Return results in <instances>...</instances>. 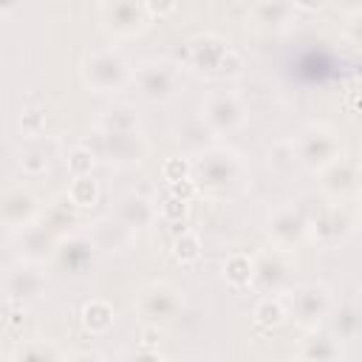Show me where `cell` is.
Masks as SVG:
<instances>
[{
	"mask_svg": "<svg viewBox=\"0 0 362 362\" xmlns=\"http://www.w3.org/2000/svg\"><path fill=\"white\" fill-rule=\"evenodd\" d=\"M93 255H96V246H93V240L88 235H71V238L62 235L59 243H57V249H54L57 266L65 274H71V277L88 274L90 266H93Z\"/></svg>",
	"mask_w": 362,
	"mask_h": 362,
	"instance_id": "17",
	"label": "cell"
},
{
	"mask_svg": "<svg viewBox=\"0 0 362 362\" xmlns=\"http://www.w3.org/2000/svg\"><path fill=\"white\" fill-rule=\"evenodd\" d=\"M116 322V311L107 300H90L82 305V325L88 334H107Z\"/></svg>",
	"mask_w": 362,
	"mask_h": 362,
	"instance_id": "26",
	"label": "cell"
},
{
	"mask_svg": "<svg viewBox=\"0 0 362 362\" xmlns=\"http://www.w3.org/2000/svg\"><path fill=\"white\" fill-rule=\"evenodd\" d=\"M40 198L28 187H3L0 192V223L8 229H23L40 218Z\"/></svg>",
	"mask_w": 362,
	"mask_h": 362,
	"instance_id": "14",
	"label": "cell"
},
{
	"mask_svg": "<svg viewBox=\"0 0 362 362\" xmlns=\"http://www.w3.org/2000/svg\"><path fill=\"white\" fill-rule=\"evenodd\" d=\"M192 181L206 195H232L246 181V164L243 158L229 147H209L198 156L192 164Z\"/></svg>",
	"mask_w": 362,
	"mask_h": 362,
	"instance_id": "1",
	"label": "cell"
},
{
	"mask_svg": "<svg viewBox=\"0 0 362 362\" xmlns=\"http://www.w3.org/2000/svg\"><path fill=\"white\" fill-rule=\"evenodd\" d=\"M93 164H96V156H93V150L88 144H76L68 153V173L71 175H90Z\"/></svg>",
	"mask_w": 362,
	"mask_h": 362,
	"instance_id": "34",
	"label": "cell"
},
{
	"mask_svg": "<svg viewBox=\"0 0 362 362\" xmlns=\"http://www.w3.org/2000/svg\"><path fill=\"white\" fill-rule=\"evenodd\" d=\"M322 3H325V0H291V6L300 8V11H320Z\"/></svg>",
	"mask_w": 362,
	"mask_h": 362,
	"instance_id": "42",
	"label": "cell"
},
{
	"mask_svg": "<svg viewBox=\"0 0 362 362\" xmlns=\"http://www.w3.org/2000/svg\"><path fill=\"white\" fill-rule=\"evenodd\" d=\"M291 144H294L300 167H305L311 173H322L328 164H334L337 158L345 156V139L331 124H322V122L305 124L291 139Z\"/></svg>",
	"mask_w": 362,
	"mask_h": 362,
	"instance_id": "2",
	"label": "cell"
},
{
	"mask_svg": "<svg viewBox=\"0 0 362 362\" xmlns=\"http://www.w3.org/2000/svg\"><path fill=\"white\" fill-rule=\"evenodd\" d=\"M130 82L147 102H170L181 90V74L167 59H144L139 68H133Z\"/></svg>",
	"mask_w": 362,
	"mask_h": 362,
	"instance_id": "7",
	"label": "cell"
},
{
	"mask_svg": "<svg viewBox=\"0 0 362 362\" xmlns=\"http://www.w3.org/2000/svg\"><path fill=\"white\" fill-rule=\"evenodd\" d=\"M266 164H269V170H272L274 175H280V178L291 175V173L300 167V161H297V153H294V144H291V139L274 141V144L266 150Z\"/></svg>",
	"mask_w": 362,
	"mask_h": 362,
	"instance_id": "27",
	"label": "cell"
},
{
	"mask_svg": "<svg viewBox=\"0 0 362 362\" xmlns=\"http://www.w3.org/2000/svg\"><path fill=\"white\" fill-rule=\"evenodd\" d=\"M286 320V305L280 294H263L260 303L255 305V325L263 331H272L277 325H283Z\"/></svg>",
	"mask_w": 362,
	"mask_h": 362,
	"instance_id": "28",
	"label": "cell"
},
{
	"mask_svg": "<svg viewBox=\"0 0 362 362\" xmlns=\"http://www.w3.org/2000/svg\"><path fill=\"white\" fill-rule=\"evenodd\" d=\"M356 232L354 201H328L308 215V238L320 246H339Z\"/></svg>",
	"mask_w": 362,
	"mask_h": 362,
	"instance_id": "5",
	"label": "cell"
},
{
	"mask_svg": "<svg viewBox=\"0 0 362 362\" xmlns=\"http://www.w3.org/2000/svg\"><path fill=\"white\" fill-rule=\"evenodd\" d=\"M362 170L354 156H342L320 173V187L331 201H356Z\"/></svg>",
	"mask_w": 362,
	"mask_h": 362,
	"instance_id": "13",
	"label": "cell"
},
{
	"mask_svg": "<svg viewBox=\"0 0 362 362\" xmlns=\"http://www.w3.org/2000/svg\"><path fill=\"white\" fill-rule=\"evenodd\" d=\"M96 158H107L116 167L141 164L147 156V141L139 130H102L96 127L93 139L85 141Z\"/></svg>",
	"mask_w": 362,
	"mask_h": 362,
	"instance_id": "6",
	"label": "cell"
},
{
	"mask_svg": "<svg viewBox=\"0 0 362 362\" xmlns=\"http://www.w3.org/2000/svg\"><path fill=\"white\" fill-rule=\"evenodd\" d=\"M40 221H42L45 226H51V229L62 238V235H68V232L79 223V206H74V204H71V198L62 192L54 204H48V209L42 212V218H40Z\"/></svg>",
	"mask_w": 362,
	"mask_h": 362,
	"instance_id": "24",
	"label": "cell"
},
{
	"mask_svg": "<svg viewBox=\"0 0 362 362\" xmlns=\"http://www.w3.org/2000/svg\"><path fill=\"white\" fill-rule=\"evenodd\" d=\"M96 127H102V130H139V113L130 105H113V107L102 110Z\"/></svg>",
	"mask_w": 362,
	"mask_h": 362,
	"instance_id": "29",
	"label": "cell"
},
{
	"mask_svg": "<svg viewBox=\"0 0 362 362\" xmlns=\"http://www.w3.org/2000/svg\"><path fill=\"white\" fill-rule=\"evenodd\" d=\"M161 175H164V181H167V184H170V181L189 178V175H192V164H189L187 158H181V156L167 158V161H164V167H161Z\"/></svg>",
	"mask_w": 362,
	"mask_h": 362,
	"instance_id": "37",
	"label": "cell"
},
{
	"mask_svg": "<svg viewBox=\"0 0 362 362\" xmlns=\"http://www.w3.org/2000/svg\"><path fill=\"white\" fill-rule=\"evenodd\" d=\"M57 153H59V141L54 136H37V139H25V144L17 153V161L25 175H45Z\"/></svg>",
	"mask_w": 362,
	"mask_h": 362,
	"instance_id": "19",
	"label": "cell"
},
{
	"mask_svg": "<svg viewBox=\"0 0 362 362\" xmlns=\"http://www.w3.org/2000/svg\"><path fill=\"white\" fill-rule=\"evenodd\" d=\"M283 305H286V317H291L303 331H314L328 320L334 294L322 283H303L294 288L288 286L283 291Z\"/></svg>",
	"mask_w": 362,
	"mask_h": 362,
	"instance_id": "4",
	"label": "cell"
},
{
	"mask_svg": "<svg viewBox=\"0 0 362 362\" xmlns=\"http://www.w3.org/2000/svg\"><path fill=\"white\" fill-rule=\"evenodd\" d=\"M201 122L212 136H229L243 127L246 105L235 90H212L201 102Z\"/></svg>",
	"mask_w": 362,
	"mask_h": 362,
	"instance_id": "8",
	"label": "cell"
},
{
	"mask_svg": "<svg viewBox=\"0 0 362 362\" xmlns=\"http://www.w3.org/2000/svg\"><path fill=\"white\" fill-rule=\"evenodd\" d=\"M88 238L93 240L96 252L122 255V252H127V249L133 246V240H136V232H133L127 223H122L116 215H105V218H99V221L90 226Z\"/></svg>",
	"mask_w": 362,
	"mask_h": 362,
	"instance_id": "18",
	"label": "cell"
},
{
	"mask_svg": "<svg viewBox=\"0 0 362 362\" xmlns=\"http://www.w3.org/2000/svg\"><path fill=\"white\" fill-rule=\"evenodd\" d=\"M229 51V42L218 34H201L189 42V62L198 68V71H206V74H218L221 68V59L226 57Z\"/></svg>",
	"mask_w": 362,
	"mask_h": 362,
	"instance_id": "22",
	"label": "cell"
},
{
	"mask_svg": "<svg viewBox=\"0 0 362 362\" xmlns=\"http://www.w3.org/2000/svg\"><path fill=\"white\" fill-rule=\"evenodd\" d=\"M223 277H226V283L235 286V288L249 286V280H252V257L243 255V252L229 255L226 263H223Z\"/></svg>",
	"mask_w": 362,
	"mask_h": 362,
	"instance_id": "31",
	"label": "cell"
},
{
	"mask_svg": "<svg viewBox=\"0 0 362 362\" xmlns=\"http://www.w3.org/2000/svg\"><path fill=\"white\" fill-rule=\"evenodd\" d=\"M308 337L300 342L297 356L308 359V362H331V359H342V342L334 339L331 334H320V328L305 331Z\"/></svg>",
	"mask_w": 362,
	"mask_h": 362,
	"instance_id": "23",
	"label": "cell"
},
{
	"mask_svg": "<svg viewBox=\"0 0 362 362\" xmlns=\"http://www.w3.org/2000/svg\"><path fill=\"white\" fill-rule=\"evenodd\" d=\"M266 232L277 249H294L308 238V212L294 204H283L272 212Z\"/></svg>",
	"mask_w": 362,
	"mask_h": 362,
	"instance_id": "12",
	"label": "cell"
},
{
	"mask_svg": "<svg viewBox=\"0 0 362 362\" xmlns=\"http://www.w3.org/2000/svg\"><path fill=\"white\" fill-rule=\"evenodd\" d=\"M20 133L23 139H37V136H45V110L31 105L20 113Z\"/></svg>",
	"mask_w": 362,
	"mask_h": 362,
	"instance_id": "33",
	"label": "cell"
},
{
	"mask_svg": "<svg viewBox=\"0 0 362 362\" xmlns=\"http://www.w3.org/2000/svg\"><path fill=\"white\" fill-rule=\"evenodd\" d=\"M14 359H59L62 354L45 342H28V345H20L14 354Z\"/></svg>",
	"mask_w": 362,
	"mask_h": 362,
	"instance_id": "36",
	"label": "cell"
},
{
	"mask_svg": "<svg viewBox=\"0 0 362 362\" xmlns=\"http://www.w3.org/2000/svg\"><path fill=\"white\" fill-rule=\"evenodd\" d=\"M362 311H359V303L354 300V297H348V300H342L339 305L334 303L331 305V311H328V322H331V337L334 339H339L342 345H351V342H356L359 339V331H362V317H359Z\"/></svg>",
	"mask_w": 362,
	"mask_h": 362,
	"instance_id": "21",
	"label": "cell"
},
{
	"mask_svg": "<svg viewBox=\"0 0 362 362\" xmlns=\"http://www.w3.org/2000/svg\"><path fill=\"white\" fill-rule=\"evenodd\" d=\"M59 243V235L45 226L40 218L23 229H17V238H14V249L23 260H31V263H42L48 257H54V249Z\"/></svg>",
	"mask_w": 362,
	"mask_h": 362,
	"instance_id": "16",
	"label": "cell"
},
{
	"mask_svg": "<svg viewBox=\"0 0 362 362\" xmlns=\"http://www.w3.org/2000/svg\"><path fill=\"white\" fill-rule=\"evenodd\" d=\"M136 308H139V317H141L144 322L161 328V325L173 322V320L181 314V308H184V294H181V288H175V286L167 283V280H153V283H147V286L139 291Z\"/></svg>",
	"mask_w": 362,
	"mask_h": 362,
	"instance_id": "9",
	"label": "cell"
},
{
	"mask_svg": "<svg viewBox=\"0 0 362 362\" xmlns=\"http://www.w3.org/2000/svg\"><path fill=\"white\" fill-rule=\"evenodd\" d=\"M45 286H48V277L45 272L40 269V263H31V260H23L17 266H11L3 277V288L8 294V300L14 303H34L45 294Z\"/></svg>",
	"mask_w": 362,
	"mask_h": 362,
	"instance_id": "15",
	"label": "cell"
},
{
	"mask_svg": "<svg viewBox=\"0 0 362 362\" xmlns=\"http://www.w3.org/2000/svg\"><path fill=\"white\" fill-rule=\"evenodd\" d=\"M0 3H6V6H8V3H14V0H0Z\"/></svg>",
	"mask_w": 362,
	"mask_h": 362,
	"instance_id": "43",
	"label": "cell"
},
{
	"mask_svg": "<svg viewBox=\"0 0 362 362\" xmlns=\"http://www.w3.org/2000/svg\"><path fill=\"white\" fill-rule=\"evenodd\" d=\"M175 6H178V0H144V8L150 17H167L175 11Z\"/></svg>",
	"mask_w": 362,
	"mask_h": 362,
	"instance_id": "39",
	"label": "cell"
},
{
	"mask_svg": "<svg viewBox=\"0 0 362 362\" xmlns=\"http://www.w3.org/2000/svg\"><path fill=\"white\" fill-rule=\"evenodd\" d=\"M113 215H116L122 223H127L133 232H139V229H147V226L156 223L158 209H156V204H153L147 195H141V192H124V195L116 201Z\"/></svg>",
	"mask_w": 362,
	"mask_h": 362,
	"instance_id": "20",
	"label": "cell"
},
{
	"mask_svg": "<svg viewBox=\"0 0 362 362\" xmlns=\"http://www.w3.org/2000/svg\"><path fill=\"white\" fill-rule=\"evenodd\" d=\"M158 209V215L164 218V221H170V223H184V218H187V201H181V198H175V195H170L167 192V198H164V204H158L156 206Z\"/></svg>",
	"mask_w": 362,
	"mask_h": 362,
	"instance_id": "35",
	"label": "cell"
},
{
	"mask_svg": "<svg viewBox=\"0 0 362 362\" xmlns=\"http://www.w3.org/2000/svg\"><path fill=\"white\" fill-rule=\"evenodd\" d=\"M291 14H294L291 0H260L252 11V20L260 28H280L291 20Z\"/></svg>",
	"mask_w": 362,
	"mask_h": 362,
	"instance_id": "25",
	"label": "cell"
},
{
	"mask_svg": "<svg viewBox=\"0 0 362 362\" xmlns=\"http://www.w3.org/2000/svg\"><path fill=\"white\" fill-rule=\"evenodd\" d=\"M201 249H204L201 246V238L192 229H181L175 235V240H173V257L178 263H195L201 257Z\"/></svg>",
	"mask_w": 362,
	"mask_h": 362,
	"instance_id": "32",
	"label": "cell"
},
{
	"mask_svg": "<svg viewBox=\"0 0 362 362\" xmlns=\"http://www.w3.org/2000/svg\"><path fill=\"white\" fill-rule=\"evenodd\" d=\"M82 82L93 93H119L130 85L133 68L119 48H96L82 59Z\"/></svg>",
	"mask_w": 362,
	"mask_h": 362,
	"instance_id": "3",
	"label": "cell"
},
{
	"mask_svg": "<svg viewBox=\"0 0 362 362\" xmlns=\"http://www.w3.org/2000/svg\"><path fill=\"white\" fill-rule=\"evenodd\" d=\"M99 17H102L105 31L116 40L136 37L150 20L144 0H105L99 8Z\"/></svg>",
	"mask_w": 362,
	"mask_h": 362,
	"instance_id": "11",
	"label": "cell"
},
{
	"mask_svg": "<svg viewBox=\"0 0 362 362\" xmlns=\"http://www.w3.org/2000/svg\"><path fill=\"white\" fill-rule=\"evenodd\" d=\"M359 20H362V14L354 8V11L348 14V23H345V37L351 40V45H359V40H362V34H359V25H362V23H359Z\"/></svg>",
	"mask_w": 362,
	"mask_h": 362,
	"instance_id": "41",
	"label": "cell"
},
{
	"mask_svg": "<svg viewBox=\"0 0 362 362\" xmlns=\"http://www.w3.org/2000/svg\"><path fill=\"white\" fill-rule=\"evenodd\" d=\"M291 257L288 249H266L257 257H252V280L249 286L260 294H283L291 286Z\"/></svg>",
	"mask_w": 362,
	"mask_h": 362,
	"instance_id": "10",
	"label": "cell"
},
{
	"mask_svg": "<svg viewBox=\"0 0 362 362\" xmlns=\"http://www.w3.org/2000/svg\"><path fill=\"white\" fill-rule=\"evenodd\" d=\"M243 68V59H240V54L235 51V48H229L226 51V57L221 59V68H218V74L221 76H226V74H238Z\"/></svg>",
	"mask_w": 362,
	"mask_h": 362,
	"instance_id": "40",
	"label": "cell"
},
{
	"mask_svg": "<svg viewBox=\"0 0 362 362\" xmlns=\"http://www.w3.org/2000/svg\"><path fill=\"white\" fill-rule=\"evenodd\" d=\"M0 192H3V178H0Z\"/></svg>",
	"mask_w": 362,
	"mask_h": 362,
	"instance_id": "44",
	"label": "cell"
},
{
	"mask_svg": "<svg viewBox=\"0 0 362 362\" xmlns=\"http://www.w3.org/2000/svg\"><path fill=\"white\" fill-rule=\"evenodd\" d=\"M167 192L189 204V198H192V195L198 192V187H195V181H192V175H189V178H181V181H170V187H167Z\"/></svg>",
	"mask_w": 362,
	"mask_h": 362,
	"instance_id": "38",
	"label": "cell"
},
{
	"mask_svg": "<svg viewBox=\"0 0 362 362\" xmlns=\"http://www.w3.org/2000/svg\"><path fill=\"white\" fill-rule=\"evenodd\" d=\"M65 195L71 198L74 206L90 209V206H96V201H99V184H96L90 175H71V184H68Z\"/></svg>",
	"mask_w": 362,
	"mask_h": 362,
	"instance_id": "30",
	"label": "cell"
}]
</instances>
